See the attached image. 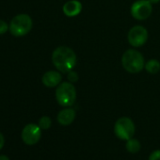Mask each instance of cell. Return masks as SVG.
Masks as SVG:
<instances>
[{
    "instance_id": "277c9868",
    "label": "cell",
    "mask_w": 160,
    "mask_h": 160,
    "mask_svg": "<svg viewBox=\"0 0 160 160\" xmlns=\"http://www.w3.org/2000/svg\"><path fill=\"white\" fill-rule=\"evenodd\" d=\"M32 19L28 14L16 15L10 24L9 29L12 35L15 37H22L27 35L32 28Z\"/></svg>"
},
{
    "instance_id": "3957f363",
    "label": "cell",
    "mask_w": 160,
    "mask_h": 160,
    "mask_svg": "<svg viewBox=\"0 0 160 160\" xmlns=\"http://www.w3.org/2000/svg\"><path fill=\"white\" fill-rule=\"evenodd\" d=\"M56 99L61 107H72L76 100L75 87L71 82H63L59 84L56 90Z\"/></svg>"
},
{
    "instance_id": "d6986e66",
    "label": "cell",
    "mask_w": 160,
    "mask_h": 160,
    "mask_svg": "<svg viewBox=\"0 0 160 160\" xmlns=\"http://www.w3.org/2000/svg\"><path fill=\"white\" fill-rule=\"evenodd\" d=\"M0 160H10V158L7 155L2 154V155H0Z\"/></svg>"
},
{
    "instance_id": "7a4b0ae2",
    "label": "cell",
    "mask_w": 160,
    "mask_h": 160,
    "mask_svg": "<svg viewBox=\"0 0 160 160\" xmlns=\"http://www.w3.org/2000/svg\"><path fill=\"white\" fill-rule=\"evenodd\" d=\"M122 64L125 71L131 73L139 72L145 66L143 56L135 49H129L123 53L122 57Z\"/></svg>"
},
{
    "instance_id": "52a82bcc",
    "label": "cell",
    "mask_w": 160,
    "mask_h": 160,
    "mask_svg": "<svg viewBox=\"0 0 160 160\" xmlns=\"http://www.w3.org/2000/svg\"><path fill=\"white\" fill-rule=\"evenodd\" d=\"M127 39L133 47H140L148 40L147 29L142 26H135L128 32Z\"/></svg>"
},
{
    "instance_id": "ffe728a7",
    "label": "cell",
    "mask_w": 160,
    "mask_h": 160,
    "mask_svg": "<svg viewBox=\"0 0 160 160\" xmlns=\"http://www.w3.org/2000/svg\"><path fill=\"white\" fill-rule=\"evenodd\" d=\"M149 1L152 3V4H156V3H158L160 0H149Z\"/></svg>"
},
{
    "instance_id": "4fadbf2b",
    "label": "cell",
    "mask_w": 160,
    "mask_h": 160,
    "mask_svg": "<svg viewBox=\"0 0 160 160\" xmlns=\"http://www.w3.org/2000/svg\"><path fill=\"white\" fill-rule=\"evenodd\" d=\"M144 68L148 72L155 74L160 71V63L156 59H150L149 61L145 63Z\"/></svg>"
},
{
    "instance_id": "9a60e30c",
    "label": "cell",
    "mask_w": 160,
    "mask_h": 160,
    "mask_svg": "<svg viewBox=\"0 0 160 160\" xmlns=\"http://www.w3.org/2000/svg\"><path fill=\"white\" fill-rule=\"evenodd\" d=\"M67 78H68V80L71 83H74V82H76L77 80H78V74H77V72H75L74 71L72 70V71H70L68 72Z\"/></svg>"
},
{
    "instance_id": "8fae6325",
    "label": "cell",
    "mask_w": 160,
    "mask_h": 160,
    "mask_svg": "<svg viewBox=\"0 0 160 160\" xmlns=\"http://www.w3.org/2000/svg\"><path fill=\"white\" fill-rule=\"evenodd\" d=\"M63 12L68 17H74L77 16L82 11V4L78 0H71L64 4L63 6Z\"/></svg>"
},
{
    "instance_id": "5bb4252c",
    "label": "cell",
    "mask_w": 160,
    "mask_h": 160,
    "mask_svg": "<svg viewBox=\"0 0 160 160\" xmlns=\"http://www.w3.org/2000/svg\"><path fill=\"white\" fill-rule=\"evenodd\" d=\"M51 125H52V121L48 116H43L39 120V126L43 130L49 129Z\"/></svg>"
},
{
    "instance_id": "8992f818",
    "label": "cell",
    "mask_w": 160,
    "mask_h": 160,
    "mask_svg": "<svg viewBox=\"0 0 160 160\" xmlns=\"http://www.w3.org/2000/svg\"><path fill=\"white\" fill-rule=\"evenodd\" d=\"M152 7L149 0H138V1H136L131 7L132 16L139 21L149 18L152 14Z\"/></svg>"
},
{
    "instance_id": "9c48e42d",
    "label": "cell",
    "mask_w": 160,
    "mask_h": 160,
    "mask_svg": "<svg viewBox=\"0 0 160 160\" xmlns=\"http://www.w3.org/2000/svg\"><path fill=\"white\" fill-rule=\"evenodd\" d=\"M62 76L57 71H48L46 72L42 78V81L44 86L48 88H54L60 84Z\"/></svg>"
},
{
    "instance_id": "e0dca14e",
    "label": "cell",
    "mask_w": 160,
    "mask_h": 160,
    "mask_svg": "<svg viewBox=\"0 0 160 160\" xmlns=\"http://www.w3.org/2000/svg\"><path fill=\"white\" fill-rule=\"evenodd\" d=\"M149 160H160V150H155V151H153V152L150 154Z\"/></svg>"
},
{
    "instance_id": "2e32d148",
    "label": "cell",
    "mask_w": 160,
    "mask_h": 160,
    "mask_svg": "<svg viewBox=\"0 0 160 160\" xmlns=\"http://www.w3.org/2000/svg\"><path fill=\"white\" fill-rule=\"evenodd\" d=\"M9 29V27L7 25V23L3 20H0V35L5 34Z\"/></svg>"
},
{
    "instance_id": "5b68a950",
    "label": "cell",
    "mask_w": 160,
    "mask_h": 160,
    "mask_svg": "<svg viewBox=\"0 0 160 160\" xmlns=\"http://www.w3.org/2000/svg\"><path fill=\"white\" fill-rule=\"evenodd\" d=\"M136 132L134 122L128 117H122L114 124V134L122 140H128L132 138Z\"/></svg>"
},
{
    "instance_id": "30bf717a",
    "label": "cell",
    "mask_w": 160,
    "mask_h": 160,
    "mask_svg": "<svg viewBox=\"0 0 160 160\" xmlns=\"http://www.w3.org/2000/svg\"><path fill=\"white\" fill-rule=\"evenodd\" d=\"M75 119V110L72 108H66L60 110L58 114L57 120L59 124L63 126L70 125Z\"/></svg>"
},
{
    "instance_id": "ac0fdd59",
    "label": "cell",
    "mask_w": 160,
    "mask_h": 160,
    "mask_svg": "<svg viewBox=\"0 0 160 160\" xmlns=\"http://www.w3.org/2000/svg\"><path fill=\"white\" fill-rule=\"evenodd\" d=\"M4 144H5V138H4L3 134L0 132V150L4 147Z\"/></svg>"
},
{
    "instance_id": "7c38bea8",
    "label": "cell",
    "mask_w": 160,
    "mask_h": 160,
    "mask_svg": "<svg viewBox=\"0 0 160 160\" xmlns=\"http://www.w3.org/2000/svg\"><path fill=\"white\" fill-rule=\"evenodd\" d=\"M125 148H126V151L128 152H130V153H137V152H138L140 151L141 144H140L138 139L132 138L126 140Z\"/></svg>"
},
{
    "instance_id": "ba28073f",
    "label": "cell",
    "mask_w": 160,
    "mask_h": 160,
    "mask_svg": "<svg viewBox=\"0 0 160 160\" xmlns=\"http://www.w3.org/2000/svg\"><path fill=\"white\" fill-rule=\"evenodd\" d=\"M42 137V128L35 124L29 123L26 125L22 131V139L27 145H34L39 142Z\"/></svg>"
},
{
    "instance_id": "6da1fadb",
    "label": "cell",
    "mask_w": 160,
    "mask_h": 160,
    "mask_svg": "<svg viewBox=\"0 0 160 160\" xmlns=\"http://www.w3.org/2000/svg\"><path fill=\"white\" fill-rule=\"evenodd\" d=\"M54 66L61 72H69L76 65V55L68 46H58L52 54Z\"/></svg>"
}]
</instances>
